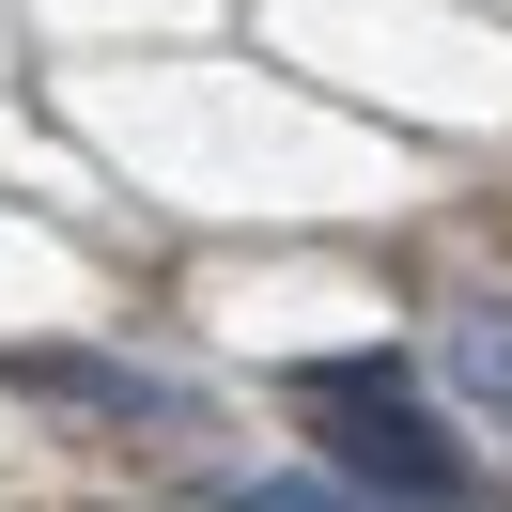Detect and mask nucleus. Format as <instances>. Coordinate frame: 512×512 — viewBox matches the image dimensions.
Listing matches in <instances>:
<instances>
[{
  "mask_svg": "<svg viewBox=\"0 0 512 512\" xmlns=\"http://www.w3.org/2000/svg\"><path fill=\"white\" fill-rule=\"evenodd\" d=\"M295 419H311V450L357 481V497H466V466H450V419L404 388V357H295Z\"/></svg>",
  "mask_w": 512,
  "mask_h": 512,
  "instance_id": "nucleus-1",
  "label": "nucleus"
},
{
  "mask_svg": "<svg viewBox=\"0 0 512 512\" xmlns=\"http://www.w3.org/2000/svg\"><path fill=\"white\" fill-rule=\"evenodd\" d=\"M450 388L481 419H512V326H450Z\"/></svg>",
  "mask_w": 512,
  "mask_h": 512,
  "instance_id": "nucleus-2",
  "label": "nucleus"
},
{
  "mask_svg": "<svg viewBox=\"0 0 512 512\" xmlns=\"http://www.w3.org/2000/svg\"><path fill=\"white\" fill-rule=\"evenodd\" d=\"M233 512H373V497H357L342 466H264V481H249Z\"/></svg>",
  "mask_w": 512,
  "mask_h": 512,
  "instance_id": "nucleus-3",
  "label": "nucleus"
}]
</instances>
